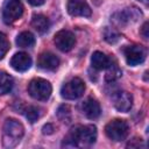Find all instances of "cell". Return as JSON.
I'll return each instance as SVG.
<instances>
[{
  "label": "cell",
  "instance_id": "cell-1",
  "mask_svg": "<svg viewBox=\"0 0 149 149\" xmlns=\"http://www.w3.org/2000/svg\"><path fill=\"white\" fill-rule=\"evenodd\" d=\"M97 140V128L93 125L76 126L73 127L68 136L64 139L63 146L65 147H78L79 143L90 146Z\"/></svg>",
  "mask_w": 149,
  "mask_h": 149
},
{
  "label": "cell",
  "instance_id": "cell-2",
  "mask_svg": "<svg viewBox=\"0 0 149 149\" xmlns=\"http://www.w3.org/2000/svg\"><path fill=\"white\" fill-rule=\"evenodd\" d=\"M24 134L23 125L15 119H7L3 123L2 143L6 148L15 147Z\"/></svg>",
  "mask_w": 149,
  "mask_h": 149
},
{
  "label": "cell",
  "instance_id": "cell-3",
  "mask_svg": "<svg viewBox=\"0 0 149 149\" xmlns=\"http://www.w3.org/2000/svg\"><path fill=\"white\" fill-rule=\"evenodd\" d=\"M105 133L112 141H123L129 133L128 123L122 119H114L109 121L105 127Z\"/></svg>",
  "mask_w": 149,
  "mask_h": 149
},
{
  "label": "cell",
  "instance_id": "cell-4",
  "mask_svg": "<svg viewBox=\"0 0 149 149\" xmlns=\"http://www.w3.org/2000/svg\"><path fill=\"white\" fill-rule=\"evenodd\" d=\"M51 84L42 78H35L28 85V93L36 100H48L51 95Z\"/></svg>",
  "mask_w": 149,
  "mask_h": 149
},
{
  "label": "cell",
  "instance_id": "cell-5",
  "mask_svg": "<svg viewBox=\"0 0 149 149\" xmlns=\"http://www.w3.org/2000/svg\"><path fill=\"white\" fill-rule=\"evenodd\" d=\"M85 91V84L84 81L78 78L74 77L72 79H70L69 81H66L62 88H61V95L64 99H69V100H73V99H78L84 94Z\"/></svg>",
  "mask_w": 149,
  "mask_h": 149
},
{
  "label": "cell",
  "instance_id": "cell-6",
  "mask_svg": "<svg viewBox=\"0 0 149 149\" xmlns=\"http://www.w3.org/2000/svg\"><path fill=\"white\" fill-rule=\"evenodd\" d=\"M23 14V6L20 0H7L2 9V19L9 24L19 20Z\"/></svg>",
  "mask_w": 149,
  "mask_h": 149
},
{
  "label": "cell",
  "instance_id": "cell-7",
  "mask_svg": "<svg viewBox=\"0 0 149 149\" xmlns=\"http://www.w3.org/2000/svg\"><path fill=\"white\" fill-rule=\"evenodd\" d=\"M141 15H142L141 12L136 7H128V8H125L122 12L115 13L112 16V19L118 26H126L137 21V19H140Z\"/></svg>",
  "mask_w": 149,
  "mask_h": 149
},
{
  "label": "cell",
  "instance_id": "cell-8",
  "mask_svg": "<svg viewBox=\"0 0 149 149\" xmlns=\"http://www.w3.org/2000/svg\"><path fill=\"white\" fill-rule=\"evenodd\" d=\"M54 43L57 47V49H59L63 52H68L74 47L76 37L69 30H59L58 33H56L54 37Z\"/></svg>",
  "mask_w": 149,
  "mask_h": 149
},
{
  "label": "cell",
  "instance_id": "cell-9",
  "mask_svg": "<svg viewBox=\"0 0 149 149\" xmlns=\"http://www.w3.org/2000/svg\"><path fill=\"white\" fill-rule=\"evenodd\" d=\"M123 54L127 63L132 66L141 64L146 58V51L141 45H128L123 49Z\"/></svg>",
  "mask_w": 149,
  "mask_h": 149
},
{
  "label": "cell",
  "instance_id": "cell-10",
  "mask_svg": "<svg viewBox=\"0 0 149 149\" xmlns=\"http://www.w3.org/2000/svg\"><path fill=\"white\" fill-rule=\"evenodd\" d=\"M113 105L119 112H128L133 105V97L126 91H119L113 95Z\"/></svg>",
  "mask_w": 149,
  "mask_h": 149
},
{
  "label": "cell",
  "instance_id": "cell-11",
  "mask_svg": "<svg viewBox=\"0 0 149 149\" xmlns=\"http://www.w3.org/2000/svg\"><path fill=\"white\" fill-rule=\"evenodd\" d=\"M68 12L72 16H90L91 8L85 0H69Z\"/></svg>",
  "mask_w": 149,
  "mask_h": 149
},
{
  "label": "cell",
  "instance_id": "cell-12",
  "mask_svg": "<svg viewBox=\"0 0 149 149\" xmlns=\"http://www.w3.org/2000/svg\"><path fill=\"white\" fill-rule=\"evenodd\" d=\"M37 65L38 68L47 70V71H55L58 65H59V58L54 55L52 52H43L40 55L38 59H37Z\"/></svg>",
  "mask_w": 149,
  "mask_h": 149
},
{
  "label": "cell",
  "instance_id": "cell-13",
  "mask_svg": "<svg viewBox=\"0 0 149 149\" xmlns=\"http://www.w3.org/2000/svg\"><path fill=\"white\" fill-rule=\"evenodd\" d=\"M10 66L17 72H24L31 66V58L26 52H17L12 57Z\"/></svg>",
  "mask_w": 149,
  "mask_h": 149
},
{
  "label": "cell",
  "instance_id": "cell-14",
  "mask_svg": "<svg viewBox=\"0 0 149 149\" xmlns=\"http://www.w3.org/2000/svg\"><path fill=\"white\" fill-rule=\"evenodd\" d=\"M81 109H83V113L85 114V116L88 119H92V120L97 119L101 113L99 102L93 98L86 99L81 105Z\"/></svg>",
  "mask_w": 149,
  "mask_h": 149
},
{
  "label": "cell",
  "instance_id": "cell-15",
  "mask_svg": "<svg viewBox=\"0 0 149 149\" xmlns=\"http://www.w3.org/2000/svg\"><path fill=\"white\" fill-rule=\"evenodd\" d=\"M31 27L40 34H44L50 28V21L42 14H34L31 17Z\"/></svg>",
  "mask_w": 149,
  "mask_h": 149
},
{
  "label": "cell",
  "instance_id": "cell-16",
  "mask_svg": "<svg viewBox=\"0 0 149 149\" xmlns=\"http://www.w3.org/2000/svg\"><path fill=\"white\" fill-rule=\"evenodd\" d=\"M111 58L108 56H106L104 52L101 51H94L92 57H91V64L92 68L95 70H104L107 69L108 65L111 64Z\"/></svg>",
  "mask_w": 149,
  "mask_h": 149
},
{
  "label": "cell",
  "instance_id": "cell-17",
  "mask_svg": "<svg viewBox=\"0 0 149 149\" xmlns=\"http://www.w3.org/2000/svg\"><path fill=\"white\" fill-rule=\"evenodd\" d=\"M16 44L20 48H30L35 44V37L30 31H22L16 37Z\"/></svg>",
  "mask_w": 149,
  "mask_h": 149
},
{
  "label": "cell",
  "instance_id": "cell-18",
  "mask_svg": "<svg viewBox=\"0 0 149 149\" xmlns=\"http://www.w3.org/2000/svg\"><path fill=\"white\" fill-rule=\"evenodd\" d=\"M14 80L10 74L7 72H0V94L8 93L13 87Z\"/></svg>",
  "mask_w": 149,
  "mask_h": 149
},
{
  "label": "cell",
  "instance_id": "cell-19",
  "mask_svg": "<svg viewBox=\"0 0 149 149\" xmlns=\"http://www.w3.org/2000/svg\"><path fill=\"white\" fill-rule=\"evenodd\" d=\"M120 76H121V70L119 69L118 64L116 63H112V61H111V64L108 65L107 72H106V80L107 81H114Z\"/></svg>",
  "mask_w": 149,
  "mask_h": 149
},
{
  "label": "cell",
  "instance_id": "cell-20",
  "mask_svg": "<svg viewBox=\"0 0 149 149\" xmlns=\"http://www.w3.org/2000/svg\"><path fill=\"white\" fill-rule=\"evenodd\" d=\"M57 118L64 122V123H69L71 121V109L68 105H61L57 109Z\"/></svg>",
  "mask_w": 149,
  "mask_h": 149
},
{
  "label": "cell",
  "instance_id": "cell-21",
  "mask_svg": "<svg viewBox=\"0 0 149 149\" xmlns=\"http://www.w3.org/2000/svg\"><path fill=\"white\" fill-rule=\"evenodd\" d=\"M23 113H24V116L28 119V121L30 122H35L37 121V119L41 116V112H40V108L36 107V106H28L23 109Z\"/></svg>",
  "mask_w": 149,
  "mask_h": 149
},
{
  "label": "cell",
  "instance_id": "cell-22",
  "mask_svg": "<svg viewBox=\"0 0 149 149\" xmlns=\"http://www.w3.org/2000/svg\"><path fill=\"white\" fill-rule=\"evenodd\" d=\"M104 38L108 42V43H116L119 40H120V35L119 33L113 29V28H109V27H106L104 29Z\"/></svg>",
  "mask_w": 149,
  "mask_h": 149
},
{
  "label": "cell",
  "instance_id": "cell-23",
  "mask_svg": "<svg viewBox=\"0 0 149 149\" xmlns=\"http://www.w3.org/2000/svg\"><path fill=\"white\" fill-rule=\"evenodd\" d=\"M9 42L5 34L0 33V59H2L9 50Z\"/></svg>",
  "mask_w": 149,
  "mask_h": 149
},
{
  "label": "cell",
  "instance_id": "cell-24",
  "mask_svg": "<svg viewBox=\"0 0 149 149\" xmlns=\"http://www.w3.org/2000/svg\"><path fill=\"white\" fill-rule=\"evenodd\" d=\"M54 130H55V128H54V126H52V125H50V123L44 125V126H43V128H42V133H43V134H45V135H50V134H52V133H54Z\"/></svg>",
  "mask_w": 149,
  "mask_h": 149
},
{
  "label": "cell",
  "instance_id": "cell-25",
  "mask_svg": "<svg viewBox=\"0 0 149 149\" xmlns=\"http://www.w3.org/2000/svg\"><path fill=\"white\" fill-rule=\"evenodd\" d=\"M148 22H144L143 23V26H142V28H141V35L144 37V38H148V36H149V34H148Z\"/></svg>",
  "mask_w": 149,
  "mask_h": 149
},
{
  "label": "cell",
  "instance_id": "cell-26",
  "mask_svg": "<svg viewBox=\"0 0 149 149\" xmlns=\"http://www.w3.org/2000/svg\"><path fill=\"white\" fill-rule=\"evenodd\" d=\"M44 1L45 0H28V2L33 6H41V5L44 3Z\"/></svg>",
  "mask_w": 149,
  "mask_h": 149
},
{
  "label": "cell",
  "instance_id": "cell-27",
  "mask_svg": "<svg viewBox=\"0 0 149 149\" xmlns=\"http://www.w3.org/2000/svg\"><path fill=\"white\" fill-rule=\"evenodd\" d=\"M139 1H141V2H143V3H146V5L148 3V0H139Z\"/></svg>",
  "mask_w": 149,
  "mask_h": 149
}]
</instances>
